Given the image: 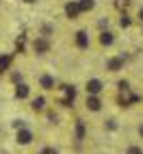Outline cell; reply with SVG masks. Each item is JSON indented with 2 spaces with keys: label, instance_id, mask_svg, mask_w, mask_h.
Wrapping results in <instances>:
<instances>
[{
  "label": "cell",
  "instance_id": "9",
  "mask_svg": "<svg viewBox=\"0 0 143 154\" xmlns=\"http://www.w3.org/2000/svg\"><path fill=\"white\" fill-rule=\"evenodd\" d=\"M65 13H67V17L76 20V17L80 15V7H78V2H67V5H65Z\"/></svg>",
  "mask_w": 143,
  "mask_h": 154
},
{
  "label": "cell",
  "instance_id": "1",
  "mask_svg": "<svg viewBox=\"0 0 143 154\" xmlns=\"http://www.w3.org/2000/svg\"><path fill=\"white\" fill-rule=\"evenodd\" d=\"M74 98H76V89L74 87H69V85L61 87V102H63L65 106H69L72 102H74Z\"/></svg>",
  "mask_w": 143,
  "mask_h": 154
},
{
  "label": "cell",
  "instance_id": "7",
  "mask_svg": "<svg viewBox=\"0 0 143 154\" xmlns=\"http://www.w3.org/2000/svg\"><path fill=\"white\" fill-rule=\"evenodd\" d=\"M85 104H87V109H89V111L98 113V111L102 109V100H100L98 96H87V102H85Z\"/></svg>",
  "mask_w": 143,
  "mask_h": 154
},
{
  "label": "cell",
  "instance_id": "23",
  "mask_svg": "<svg viewBox=\"0 0 143 154\" xmlns=\"http://www.w3.org/2000/svg\"><path fill=\"white\" fill-rule=\"evenodd\" d=\"M24 2H35V0H24Z\"/></svg>",
  "mask_w": 143,
  "mask_h": 154
},
{
  "label": "cell",
  "instance_id": "11",
  "mask_svg": "<svg viewBox=\"0 0 143 154\" xmlns=\"http://www.w3.org/2000/svg\"><path fill=\"white\" fill-rule=\"evenodd\" d=\"M28 94H30L28 85H17V89H15V98H17V100H24V98H28Z\"/></svg>",
  "mask_w": 143,
  "mask_h": 154
},
{
  "label": "cell",
  "instance_id": "19",
  "mask_svg": "<svg viewBox=\"0 0 143 154\" xmlns=\"http://www.w3.org/2000/svg\"><path fill=\"white\" fill-rule=\"evenodd\" d=\"M128 24H130V20L124 15V17H121V26H128Z\"/></svg>",
  "mask_w": 143,
  "mask_h": 154
},
{
  "label": "cell",
  "instance_id": "5",
  "mask_svg": "<svg viewBox=\"0 0 143 154\" xmlns=\"http://www.w3.org/2000/svg\"><path fill=\"white\" fill-rule=\"evenodd\" d=\"M30 141H33V132H30L26 126H22L17 130V143H20V146H28Z\"/></svg>",
  "mask_w": 143,
  "mask_h": 154
},
{
  "label": "cell",
  "instance_id": "2",
  "mask_svg": "<svg viewBox=\"0 0 143 154\" xmlns=\"http://www.w3.org/2000/svg\"><path fill=\"white\" fill-rule=\"evenodd\" d=\"M33 50L37 54H46L48 50H50V42H48V37H37L35 42H33Z\"/></svg>",
  "mask_w": 143,
  "mask_h": 154
},
{
  "label": "cell",
  "instance_id": "15",
  "mask_svg": "<svg viewBox=\"0 0 143 154\" xmlns=\"http://www.w3.org/2000/svg\"><path fill=\"white\" fill-rule=\"evenodd\" d=\"M83 139H85V124L78 122L76 124V141H83Z\"/></svg>",
  "mask_w": 143,
  "mask_h": 154
},
{
  "label": "cell",
  "instance_id": "17",
  "mask_svg": "<svg viewBox=\"0 0 143 154\" xmlns=\"http://www.w3.org/2000/svg\"><path fill=\"white\" fill-rule=\"evenodd\" d=\"M41 33H44V37H50V33H52V26H48V24H46V26L41 28Z\"/></svg>",
  "mask_w": 143,
  "mask_h": 154
},
{
  "label": "cell",
  "instance_id": "8",
  "mask_svg": "<svg viewBox=\"0 0 143 154\" xmlns=\"http://www.w3.org/2000/svg\"><path fill=\"white\" fill-rule=\"evenodd\" d=\"M39 85H41L46 91H50V89H54L56 80H54V76H50V74H44L41 78H39Z\"/></svg>",
  "mask_w": 143,
  "mask_h": 154
},
{
  "label": "cell",
  "instance_id": "13",
  "mask_svg": "<svg viewBox=\"0 0 143 154\" xmlns=\"http://www.w3.org/2000/svg\"><path fill=\"white\" fill-rule=\"evenodd\" d=\"M9 65H11V57L9 54H0V74L9 69Z\"/></svg>",
  "mask_w": 143,
  "mask_h": 154
},
{
  "label": "cell",
  "instance_id": "10",
  "mask_svg": "<svg viewBox=\"0 0 143 154\" xmlns=\"http://www.w3.org/2000/svg\"><path fill=\"white\" fill-rule=\"evenodd\" d=\"M113 42H115V35L111 30H102L100 33V44L102 46H113Z\"/></svg>",
  "mask_w": 143,
  "mask_h": 154
},
{
  "label": "cell",
  "instance_id": "21",
  "mask_svg": "<svg viewBox=\"0 0 143 154\" xmlns=\"http://www.w3.org/2000/svg\"><path fill=\"white\" fill-rule=\"evenodd\" d=\"M139 20L143 22V9H139Z\"/></svg>",
  "mask_w": 143,
  "mask_h": 154
},
{
  "label": "cell",
  "instance_id": "4",
  "mask_svg": "<svg viewBox=\"0 0 143 154\" xmlns=\"http://www.w3.org/2000/svg\"><path fill=\"white\" fill-rule=\"evenodd\" d=\"M102 89H104V85H102L100 78H91V80H87V94H89V96H98Z\"/></svg>",
  "mask_w": 143,
  "mask_h": 154
},
{
  "label": "cell",
  "instance_id": "3",
  "mask_svg": "<svg viewBox=\"0 0 143 154\" xmlns=\"http://www.w3.org/2000/svg\"><path fill=\"white\" fill-rule=\"evenodd\" d=\"M124 61H126V57H111L108 61H106V69L108 72H119L121 67H124Z\"/></svg>",
  "mask_w": 143,
  "mask_h": 154
},
{
  "label": "cell",
  "instance_id": "18",
  "mask_svg": "<svg viewBox=\"0 0 143 154\" xmlns=\"http://www.w3.org/2000/svg\"><path fill=\"white\" fill-rule=\"evenodd\" d=\"M106 128H111V130H115V128H117V124H115L113 119H108V124H106Z\"/></svg>",
  "mask_w": 143,
  "mask_h": 154
},
{
  "label": "cell",
  "instance_id": "14",
  "mask_svg": "<svg viewBox=\"0 0 143 154\" xmlns=\"http://www.w3.org/2000/svg\"><path fill=\"white\" fill-rule=\"evenodd\" d=\"M33 109H35V111H44V109H46V98H44V96L35 98V100H33Z\"/></svg>",
  "mask_w": 143,
  "mask_h": 154
},
{
  "label": "cell",
  "instance_id": "16",
  "mask_svg": "<svg viewBox=\"0 0 143 154\" xmlns=\"http://www.w3.org/2000/svg\"><path fill=\"white\" fill-rule=\"evenodd\" d=\"M126 154H143V148L141 146H128L126 148Z\"/></svg>",
  "mask_w": 143,
  "mask_h": 154
},
{
  "label": "cell",
  "instance_id": "20",
  "mask_svg": "<svg viewBox=\"0 0 143 154\" xmlns=\"http://www.w3.org/2000/svg\"><path fill=\"white\" fill-rule=\"evenodd\" d=\"M41 154H56V152H54V150H44Z\"/></svg>",
  "mask_w": 143,
  "mask_h": 154
},
{
  "label": "cell",
  "instance_id": "6",
  "mask_svg": "<svg viewBox=\"0 0 143 154\" xmlns=\"http://www.w3.org/2000/svg\"><path fill=\"white\" fill-rule=\"evenodd\" d=\"M76 46L80 50L89 48V33H87V30H78V33H76Z\"/></svg>",
  "mask_w": 143,
  "mask_h": 154
},
{
  "label": "cell",
  "instance_id": "22",
  "mask_svg": "<svg viewBox=\"0 0 143 154\" xmlns=\"http://www.w3.org/2000/svg\"><path fill=\"white\" fill-rule=\"evenodd\" d=\"M139 135H141V139H143V124L139 126Z\"/></svg>",
  "mask_w": 143,
  "mask_h": 154
},
{
  "label": "cell",
  "instance_id": "12",
  "mask_svg": "<svg viewBox=\"0 0 143 154\" xmlns=\"http://www.w3.org/2000/svg\"><path fill=\"white\" fill-rule=\"evenodd\" d=\"M78 7H80V13L83 11H91L96 7V0H78Z\"/></svg>",
  "mask_w": 143,
  "mask_h": 154
}]
</instances>
